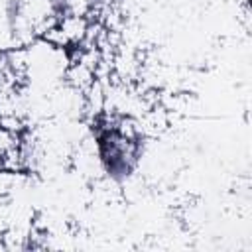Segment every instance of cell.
Segmentation results:
<instances>
[{
	"mask_svg": "<svg viewBox=\"0 0 252 252\" xmlns=\"http://www.w3.org/2000/svg\"><path fill=\"white\" fill-rule=\"evenodd\" d=\"M96 148L104 171L112 179H126L140 161L142 142L138 136L122 128L120 124L96 126Z\"/></svg>",
	"mask_w": 252,
	"mask_h": 252,
	"instance_id": "6da1fadb",
	"label": "cell"
}]
</instances>
